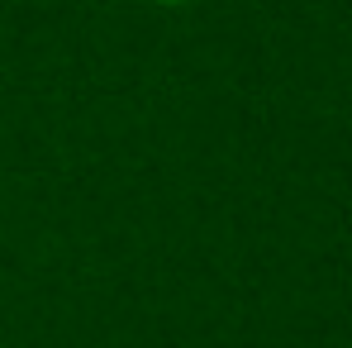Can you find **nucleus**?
I'll return each instance as SVG.
<instances>
[{
  "mask_svg": "<svg viewBox=\"0 0 352 348\" xmlns=\"http://www.w3.org/2000/svg\"><path fill=\"white\" fill-rule=\"evenodd\" d=\"M157 5H186V0H157Z\"/></svg>",
  "mask_w": 352,
  "mask_h": 348,
  "instance_id": "1",
  "label": "nucleus"
}]
</instances>
